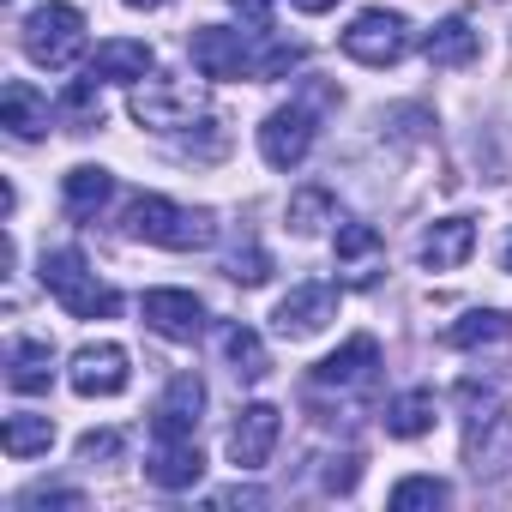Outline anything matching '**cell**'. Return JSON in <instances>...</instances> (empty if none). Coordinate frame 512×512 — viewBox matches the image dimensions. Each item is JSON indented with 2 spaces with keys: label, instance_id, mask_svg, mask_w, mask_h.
Segmentation results:
<instances>
[{
  "label": "cell",
  "instance_id": "4dcf8cb0",
  "mask_svg": "<svg viewBox=\"0 0 512 512\" xmlns=\"http://www.w3.org/2000/svg\"><path fill=\"white\" fill-rule=\"evenodd\" d=\"M302 43H260V55H253V79H284L290 67H302Z\"/></svg>",
  "mask_w": 512,
  "mask_h": 512
},
{
  "label": "cell",
  "instance_id": "836d02e7",
  "mask_svg": "<svg viewBox=\"0 0 512 512\" xmlns=\"http://www.w3.org/2000/svg\"><path fill=\"white\" fill-rule=\"evenodd\" d=\"M211 506H266V494L260 488H217Z\"/></svg>",
  "mask_w": 512,
  "mask_h": 512
},
{
  "label": "cell",
  "instance_id": "3957f363",
  "mask_svg": "<svg viewBox=\"0 0 512 512\" xmlns=\"http://www.w3.org/2000/svg\"><path fill=\"white\" fill-rule=\"evenodd\" d=\"M133 121L151 127V133H181L205 115V85L199 79H169V73H145L127 97Z\"/></svg>",
  "mask_w": 512,
  "mask_h": 512
},
{
  "label": "cell",
  "instance_id": "5bb4252c",
  "mask_svg": "<svg viewBox=\"0 0 512 512\" xmlns=\"http://www.w3.org/2000/svg\"><path fill=\"white\" fill-rule=\"evenodd\" d=\"M332 253H338V278L344 284H374L386 272V241H380L374 223H338Z\"/></svg>",
  "mask_w": 512,
  "mask_h": 512
},
{
  "label": "cell",
  "instance_id": "484cf974",
  "mask_svg": "<svg viewBox=\"0 0 512 512\" xmlns=\"http://www.w3.org/2000/svg\"><path fill=\"white\" fill-rule=\"evenodd\" d=\"M97 85H103V79H91V73H85V79H73V85L61 91V109H55V115H61L73 133L103 127V97H97Z\"/></svg>",
  "mask_w": 512,
  "mask_h": 512
},
{
  "label": "cell",
  "instance_id": "277c9868",
  "mask_svg": "<svg viewBox=\"0 0 512 512\" xmlns=\"http://www.w3.org/2000/svg\"><path fill=\"white\" fill-rule=\"evenodd\" d=\"M19 43L37 67L49 73H67L79 55H85V13L67 7V0H49V7H37L25 25H19Z\"/></svg>",
  "mask_w": 512,
  "mask_h": 512
},
{
  "label": "cell",
  "instance_id": "d590c367",
  "mask_svg": "<svg viewBox=\"0 0 512 512\" xmlns=\"http://www.w3.org/2000/svg\"><path fill=\"white\" fill-rule=\"evenodd\" d=\"M296 13H326V7H338V0H290Z\"/></svg>",
  "mask_w": 512,
  "mask_h": 512
},
{
  "label": "cell",
  "instance_id": "44dd1931",
  "mask_svg": "<svg viewBox=\"0 0 512 512\" xmlns=\"http://www.w3.org/2000/svg\"><path fill=\"white\" fill-rule=\"evenodd\" d=\"M217 344H223V362H229V374L235 380H266L272 374V356H266V338L253 332V326H241V320H229L223 332H217Z\"/></svg>",
  "mask_w": 512,
  "mask_h": 512
},
{
  "label": "cell",
  "instance_id": "1f68e13d",
  "mask_svg": "<svg viewBox=\"0 0 512 512\" xmlns=\"http://www.w3.org/2000/svg\"><path fill=\"white\" fill-rule=\"evenodd\" d=\"M121 446H127V440H121L115 428H91V434L79 440V464H109V458H121Z\"/></svg>",
  "mask_w": 512,
  "mask_h": 512
},
{
  "label": "cell",
  "instance_id": "603a6c76",
  "mask_svg": "<svg viewBox=\"0 0 512 512\" xmlns=\"http://www.w3.org/2000/svg\"><path fill=\"white\" fill-rule=\"evenodd\" d=\"M434 416H440V404H434V392L428 386H410V392H398L392 404H386V434L392 440H422L428 428H434Z\"/></svg>",
  "mask_w": 512,
  "mask_h": 512
},
{
  "label": "cell",
  "instance_id": "8992f818",
  "mask_svg": "<svg viewBox=\"0 0 512 512\" xmlns=\"http://www.w3.org/2000/svg\"><path fill=\"white\" fill-rule=\"evenodd\" d=\"M314 139H320V115L308 103H284V109H272L260 121V157L272 169H302L308 151H314Z\"/></svg>",
  "mask_w": 512,
  "mask_h": 512
},
{
  "label": "cell",
  "instance_id": "d6986e66",
  "mask_svg": "<svg viewBox=\"0 0 512 512\" xmlns=\"http://www.w3.org/2000/svg\"><path fill=\"white\" fill-rule=\"evenodd\" d=\"M109 199H115V175H109L103 163H79V169L61 181V205H67L73 223H91Z\"/></svg>",
  "mask_w": 512,
  "mask_h": 512
},
{
  "label": "cell",
  "instance_id": "5b68a950",
  "mask_svg": "<svg viewBox=\"0 0 512 512\" xmlns=\"http://www.w3.org/2000/svg\"><path fill=\"white\" fill-rule=\"evenodd\" d=\"M344 55L362 61V67H398L410 55V19L404 13H386V7L356 13L350 31H344Z\"/></svg>",
  "mask_w": 512,
  "mask_h": 512
},
{
  "label": "cell",
  "instance_id": "30bf717a",
  "mask_svg": "<svg viewBox=\"0 0 512 512\" xmlns=\"http://www.w3.org/2000/svg\"><path fill=\"white\" fill-rule=\"evenodd\" d=\"M199 416H205V380L187 368L163 386L157 410H151V440H193L199 434Z\"/></svg>",
  "mask_w": 512,
  "mask_h": 512
},
{
  "label": "cell",
  "instance_id": "e575fe53",
  "mask_svg": "<svg viewBox=\"0 0 512 512\" xmlns=\"http://www.w3.org/2000/svg\"><path fill=\"white\" fill-rule=\"evenodd\" d=\"M229 7H235L241 19H253V25H266V19H272V7H278V0H229Z\"/></svg>",
  "mask_w": 512,
  "mask_h": 512
},
{
  "label": "cell",
  "instance_id": "ffe728a7",
  "mask_svg": "<svg viewBox=\"0 0 512 512\" xmlns=\"http://www.w3.org/2000/svg\"><path fill=\"white\" fill-rule=\"evenodd\" d=\"M55 380V344L49 338H13L7 344V386L13 392H49Z\"/></svg>",
  "mask_w": 512,
  "mask_h": 512
},
{
  "label": "cell",
  "instance_id": "8d00e7d4",
  "mask_svg": "<svg viewBox=\"0 0 512 512\" xmlns=\"http://www.w3.org/2000/svg\"><path fill=\"white\" fill-rule=\"evenodd\" d=\"M133 13H157V7H169V0H127Z\"/></svg>",
  "mask_w": 512,
  "mask_h": 512
},
{
  "label": "cell",
  "instance_id": "7402d4cb",
  "mask_svg": "<svg viewBox=\"0 0 512 512\" xmlns=\"http://www.w3.org/2000/svg\"><path fill=\"white\" fill-rule=\"evenodd\" d=\"M476 49H482V37L470 31V19H464V13L440 19V25L422 37V55H428V67H470V61H476Z\"/></svg>",
  "mask_w": 512,
  "mask_h": 512
},
{
  "label": "cell",
  "instance_id": "d6a6232c",
  "mask_svg": "<svg viewBox=\"0 0 512 512\" xmlns=\"http://www.w3.org/2000/svg\"><path fill=\"white\" fill-rule=\"evenodd\" d=\"M356 476H362V458H356V452H338V458H326L320 488H326V494H350V488H356Z\"/></svg>",
  "mask_w": 512,
  "mask_h": 512
},
{
  "label": "cell",
  "instance_id": "8fae6325",
  "mask_svg": "<svg viewBox=\"0 0 512 512\" xmlns=\"http://www.w3.org/2000/svg\"><path fill=\"white\" fill-rule=\"evenodd\" d=\"M139 314H145V326H151L157 338H169V344H193V338L205 332V302H199L193 290H145V296H139Z\"/></svg>",
  "mask_w": 512,
  "mask_h": 512
},
{
  "label": "cell",
  "instance_id": "ac0fdd59",
  "mask_svg": "<svg viewBox=\"0 0 512 512\" xmlns=\"http://www.w3.org/2000/svg\"><path fill=\"white\" fill-rule=\"evenodd\" d=\"M85 73L91 79H115V85H139L145 73H157L151 67V43H133V37H109V43H97V55L85 61Z\"/></svg>",
  "mask_w": 512,
  "mask_h": 512
},
{
  "label": "cell",
  "instance_id": "6da1fadb",
  "mask_svg": "<svg viewBox=\"0 0 512 512\" xmlns=\"http://www.w3.org/2000/svg\"><path fill=\"white\" fill-rule=\"evenodd\" d=\"M121 229H127L133 241H151V247H169V253H193V247H211V241H217V217H211V211L175 205V199H163V193H133Z\"/></svg>",
  "mask_w": 512,
  "mask_h": 512
},
{
  "label": "cell",
  "instance_id": "9c48e42d",
  "mask_svg": "<svg viewBox=\"0 0 512 512\" xmlns=\"http://www.w3.org/2000/svg\"><path fill=\"white\" fill-rule=\"evenodd\" d=\"M380 368H386V362H380V344H374L368 332H356V338L338 344L326 362H314V386H320V392H338V398H344V392H374Z\"/></svg>",
  "mask_w": 512,
  "mask_h": 512
},
{
  "label": "cell",
  "instance_id": "d4e9b609",
  "mask_svg": "<svg viewBox=\"0 0 512 512\" xmlns=\"http://www.w3.org/2000/svg\"><path fill=\"white\" fill-rule=\"evenodd\" d=\"M0 446H7V458H37L55 446V422L37 416V410H13L7 428H0Z\"/></svg>",
  "mask_w": 512,
  "mask_h": 512
},
{
  "label": "cell",
  "instance_id": "cb8c5ba5",
  "mask_svg": "<svg viewBox=\"0 0 512 512\" xmlns=\"http://www.w3.org/2000/svg\"><path fill=\"white\" fill-rule=\"evenodd\" d=\"M284 223H290L302 241H314V235H326V229L338 223V199H332L326 187H296L290 205H284Z\"/></svg>",
  "mask_w": 512,
  "mask_h": 512
},
{
  "label": "cell",
  "instance_id": "f1b7e54d",
  "mask_svg": "<svg viewBox=\"0 0 512 512\" xmlns=\"http://www.w3.org/2000/svg\"><path fill=\"white\" fill-rule=\"evenodd\" d=\"M43 506H55V512H85V494H79V488H61V482H31V488L19 494V512H43Z\"/></svg>",
  "mask_w": 512,
  "mask_h": 512
},
{
  "label": "cell",
  "instance_id": "52a82bcc",
  "mask_svg": "<svg viewBox=\"0 0 512 512\" xmlns=\"http://www.w3.org/2000/svg\"><path fill=\"white\" fill-rule=\"evenodd\" d=\"M187 55L199 67V79H253V55H260V43L241 37V31H223V25H199L187 37Z\"/></svg>",
  "mask_w": 512,
  "mask_h": 512
},
{
  "label": "cell",
  "instance_id": "ba28073f",
  "mask_svg": "<svg viewBox=\"0 0 512 512\" xmlns=\"http://www.w3.org/2000/svg\"><path fill=\"white\" fill-rule=\"evenodd\" d=\"M127 380H133L127 350H121V344H109V338L79 344V350H73V362H67V386H73L79 398H115V392H127Z\"/></svg>",
  "mask_w": 512,
  "mask_h": 512
},
{
  "label": "cell",
  "instance_id": "4316f807",
  "mask_svg": "<svg viewBox=\"0 0 512 512\" xmlns=\"http://www.w3.org/2000/svg\"><path fill=\"white\" fill-rule=\"evenodd\" d=\"M446 500H452V488H446L440 476H404V482L386 494V506H392V512H422V506L434 512V506H446Z\"/></svg>",
  "mask_w": 512,
  "mask_h": 512
},
{
  "label": "cell",
  "instance_id": "4fadbf2b",
  "mask_svg": "<svg viewBox=\"0 0 512 512\" xmlns=\"http://www.w3.org/2000/svg\"><path fill=\"white\" fill-rule=\"evenodd\" d=\"M338 320V290L332 284H296L284 302H278V314H272V326H278V338H314V332H326Z\"/></svg>",
  "mask_w": 512,
  "mask_h": 512
},
{
  "label": "cell",
  "instance_id": "9a60e30c",
  "mask_svg": "<svg viewBox=\"0 0 512 512\" xmlns=\"http://www.w3.org/2000/svg\"><path fill=\"white\" fill-rule=\"evenodd\" d=\"M205 476V452L193 440H151V458H145V482L163 488V494H181Z\"/></svg>",
  "mask_w": 512,
  "mask_h": 512
},
{
  "label": "cell",
  "instance_id": "7a4b0ae2",
  "mask_svg": "<svg viewBox=\"0 0 512 512\" xmlns=\"http://www.w3.org/2000/svg\"><path fill=\"white\" fill-rule=\"evenodd\" d=\"M37 278H43V290H49L73 320H115V308H121V296L91 272V260H85L79 247H55V253H43Z\"/></svg>",
  "mask_w": 512,
  "mask_h": 512
},
{
  "label": "cell",
  "instance_id": "f546056e",
  "mask_svg": "<svg viewBox=\"0 0 512 512\" xmlns=\"http://www.w3.org/2000/svg\"><path fill=\"white\" fill-rule=\"evenodd\" d=\"M223 278H235V284H266V278H272V260H266V247H260V241L235 247L229 260H223Z\"/></svg>",
  "mask_w": 512,
  "mask_h": 512
},
{
  "label": "cell",
  "instance_id": "83f0119b",
  "mask_svg": "<svg viewBox=\"0 0 512 512\" xmlns=\"http://www.w3.org/2000/svg\"><path fill=\"white\" fill-rule=\"evenodd\" d=\"M500 332H506V320H500V314H488V308H470L458 326H446V344H452V350H476V344H494Z\"/></svg>",
  "mask_w": 512,
  "mask_h": 512
},
{
  "label": "cell",
  "instance_id": "7c38bea8",
  "mask_svg": "<svg viewBox=\"0 0 512 512\" xmlns=\"http://www.w3.org/2000/svg\"><path fill=\"white\" fill-rule=\"evenodd\" d=\"M278 434H284V410L278 404H247L229 428V464L235 470H260L272 452H278Z\"/></svg>",
  "mask_w": 512,
  "mask_h": 512
},
{
  "label": "cell",
  "instance_id": "e0dca14e",
  "mask_svg": "<svg viewBox=\"0 0 512 512\" xmlns=\"http://www.w3.org/2000/svg\"><path fill=\"white\" fill-rule=\"evenodd\" d=\"M49 97L31 85V79H13L7 91H0V127H7L13 139H43L49 133Z\"/></svg>",
  "mask_w": 512,
  "mask_h": 512
},
{
  "label": "cell",
  "instance_id": "2e32d148",
  "mask_svg": "<svg viewBox=\"0 0 512 512\" xmlns=\"http://www.w3.org/2000/svg\"><path fill=\"white\" fill-rule=\"evenodd\" d=\"M470 253H476V223H470V217H440V223H428L416 260H422L428 272H458Z\"/></svg>",
  "mask_w": 512,
  "mask_h": 512
},
{
  "label": "cell",
  "instance_id": "74e56055",
  "mask_svg": "<svg viewBox=\"0 0 512 512\" xmlns=\"http://www.w3.org/2000/svg\"><path fill=\"white\" fill-rule=\"evenodd\" d=\"M500 272H512V235H506V247H500Z\"/></svg>",
  "mask_w": 512,
  "mask_h": 512
}]
</instances>
